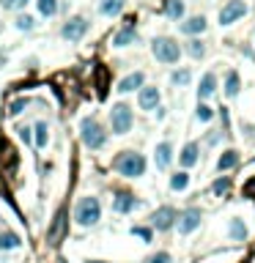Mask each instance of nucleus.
I'll return each instance as SVG.
<instances>
[{"label":"nucleus","instance_id":"0eeeda50","mask_svg":"<svg viewBox=\"0 0 255 263\" xmlns=\"http://www.w3.org/2000/svg\"><path fill=\"white\" fill-rule=\"evenodd\" d=\"M176 225H179V211L173 209V206H159V209L151 214V228L154 230L167 233V230H173Z\"/></svg>","mask_w":255,"mask_h":263},{"label":"nucleus","instance_id":"20e7f679","mask_svg":"<svg viewBox=\"0 0 255 263\" xmlns=\"http://www.w3.org/2000/svg\"><path fill=\"white\" fill-rule=\"evenodd\" d=\"M151 52H154V58L159 63H165V66H176L181 60V44L173 36H156L154 42H151Z\"/></svg>","mask_w":255,"mask_h":263},{"label":"nucleus","instance_id":"4be33fe9","mask_svg":"<svg viewBox=\"0 0 255 263\" xmlns=\"http://www.w3.org/2000/svg\"><path fill=\"white\" fill-rule=\"evenodd\" d=\"M0 165H3V167H14V165H17V148H11V143L6 137H0Z\"/></svg>","mask_w":255,"mask_h":263},{"label":"nucleus","instance_id":"ddd939ff","mask_svg":"<svg viewBox=\"0 0 255 263\" xmlns=\"http://www.w3.org/2000/svg\"><path fill=\"white\" fill-rule=\"evenodd\" d=\"M138 42V25H134V17H129L124 22V28L113 36V47H129Z\"/></svg>","mask_w":255,"mask_h":263},{"label":"nucleus","instance_id":"bb28decb","mask_svg":"<svg viewBox=\"0 0 255 263\" xmlns=\"http://www.w3.org/2000/svg\"><path fill=\"white\" fill-rule=\"evenodd\" d=\"M170 189L173 192H184L189 189V170H176L170 175Z\"/></svg>","mask_w":255,"mask_h":263},{"label":"nucleus","instance_id":"5701e85b","mask_svg":"<svg viewBox=\"0 0 255 263\" xmlns=\"http://www.w3.org/2000/svg\"><path fill=\"white\" fill-rule=\"evenodd\" d=\"M33 146L36 148H47V143H50V124L47 121H36L33 124Z\"/></svg>","mask_w":255,"mask_h":263},{"label":"nucleus","instance_id":"79ce46f5","mask_svg":"<svg viewBox=\"0 0 255 263\" xmlns=\"http://www.w3.org/2000/svg\"><path fill=\"white\" fill-rule=\"evenodd\" d=\"M252 159H255V156H252Z\"/></svg>","mask_w":255,"mask_h":263},{"label":"nucleus","instance_id":"473e14b6","mask_svg":"<svg viewBox=\"0 0 255 263\" xmlns=\"http://www.w3.org/2000/svg\"><path fill=\"white\" fill-rule=\"evenodd\" d=\"M132 236H138L140 241L151 244V241H154V228H151V225H134L132 228Z\"/></svg>","mask_w":255,"mask_h":263},{"label":"nucleus","instance_id":"4c0bfd02","mask_svg":"<svg viewBox=\"0 0 255 263\" xmlns=\"http://www.w3.org/2000/svg\"><path fill=\"white\" fill-rule=\"evenodd\" d=\"M244 195H247V197H255V178H250V181L244 184Z\"/></svg>","mask_w":255,"mask_h":263},{"label":"nucleus","instance_id":"c756f323","mask_svg":"<svg viewBox=\"0 0 255 263\" xmlns=\"http://www.w3.org/2000/svg\"><path fill=\"white\" fill-rule=\"evenodd\" d=\"M107 83H110V71H107V69H99V71H96V96H99L102 102H105L107 93H110Z\"/></svg>","mask_w":255,"mask_h":263},{"label":"nucleus","instance_id":"393cba45","mask_svg":"<svg viewBox=\"0 0 255 263\" xmlns=\"http://www.w3.org/2000/svg\"><path fill=\"white\" fill-rule=\"evenodd\" d=\"M126 0H99V14L102 17H118L124 11Z\"/></svg>","mask_w":255,"mask_h":263},{"label":"nucleus","instance_id":"c85d7f7f","mask_svg":"<svg viewBox=\"0 0 255 263\" xmlns=\"http://www.w3.org/2000/svg\"><path fill=\"white\" fill-rule=\"evenodd\" d=\"M189 79H192V69H189V66H181V69H176L170 74V83L176 85V88H187Z\"/></svg>","mask_w":255,"mask_h":263},{"label":"nucleus","instance_id":"f704fd0d","mask_svg":"<svg viewBox=\"0 0 255 263\" xmlns=\"http://www.w3.org/2000/svg\"><path fill=\"white\" fill-rule=\"evenodd\" d=\"M28 105H30V96H17V99L9 105V115H22Z\"/></svg>","mask_w":255,"mask_h":263},{"label":"nucleus","instance_id":"7ed1b4c3","mask_svg":"<svg viewBox=\"0 0 255 263\" xmlns=\"http://www.w3.org/2000/svg\"><path fill=\"white\" fill-rule=\"evenodd\" d=\"M99 219H102V203H99V197H93V195L80 197L77 206H74V222H77V225L80 228H93Z\"/></svg>","mask_w":255,"mask_h":263},{"label":"nucleus","instance_id":"cd10ccee","mask_svg":"<svg viewBox=\"0 0 255 263\" xmlns=\"http://www.w3.org/2000/svg\"><path fill=\"white\" fill-rule=\"evenodd\" d=\"M184 50H187V55H189L192 60H201L203 55H206V42H201L198 36H192V38L187 42V47H184Z\"/></svg>","mask_w":255,"mask_h":263},{"label":"nucleus","instance_id":"f257e3e1","mask_svg":"<svg viewBox=\"0 0 255 263\" xmlns=\"http://www.w3.org/2000/svg\"><path fill=\"white\" fill-rule=\"evenodd\" d=\"M146 156L138 154V151H118L113 159V170L124 178H140L146 173Z\"/></svg>","mask_w":255,"mask_h":263},{"label":"nucleus","instance_id":"b1692460","mask_svg":"<svg viewBox=\"0 0 255 263\" xmlns=\"http://www.w3.org/2000/svg\"><path fill=\"white\" fill-rule=\"evenodd\" d=\"M19 247H22V238L14 230H3L0 233V252H11V250H19Z\"/></svg>","mask_w":255,"mask_h":263},{"label":"nucleus","instance_id":"c9c22d12","mask_svg":"<svg viewBox=\"0 0 255 263\" xmlns=\"http://www.w3.org/2000/svg\"><path fill=\"white\" fill-rule=\"evenodd\" d=\"M30 0H0V6H3L6 11H22Z\"/></svg>","mask_w":255,"mask_h":263},{"label":"nucleus","instance_id":"58836bf2","mask_svg":"<svg viewBox=\"0 0 255 263\" xmlns=\"http://www.w3.org/2000/svg\"><path fill=\"white\" fill-rule=\"evenodd\" d=\"M17 132H19V137L25 140V143H33V137H30V129H28V126H19Z\"/></svg>","mask_w":255,"mask_h":263},{"label":"nucleus","instance_id":"6e6552de","mask_svg":"<svg viewBox=\"0 0 255 263\" xmlns=\"http://www.w3.org/2000/svg\"><path fill=\"white\" fill-rule=\"evenodd\" d=\"M242 17H247V3L244 0H228L220 11V25L228 28V25H233V22H239Z\"/></svg>","mask_w":255,"mask_h":263},{"label":"nucleus","instance_id":"ea45409f","mask_svg":"<svg viewBox=\"0 0 255 263\" xmlns=\"http://www.w3.org/2000/svg\"><path fill=\"white\" fill-rule=\"evenodd\" d=\"M3 66H6V55L0 52V69H3Z\"/></svg>","mask_w":255,"mask_h":263},{"label":"nucleus","instance_id":"1a4fd4ad","mask_svg":"<svg viewBox=\"0 0 255 263\" xmlns=\"http://www.w3.org/2000/svg\"><path fill=\"white\" fill-rule=\"evenodd\" d=\"M201 219H203L201 209H187V211L179 214V225H176V230H179L181 236H189V233H195V230L201 228Z\"/></svg>","mask_w":255,"mask_h":263},{"label":"nucleus","instance_id":"a19ab883","mask_svg":"<svg viewBox=\"0 0 255 263\" xmlns=\"http://www.w3.org/2000/svg\"><path fill=\"white\" fill-rule=\"evenodd\" d=\"M85 263H107V260H93V258H91V260H85Z\"/></svg>","mask_w":255,"mask_h":263},{"label":"nucleus","instance_id":"39448f33","mask_svg":"<svg viewBox=\"0 0 255 263\" xmlns=\"http://www.w3.org/2000/svg\"><path fill=\"white\" fill-rule=\"evenodd\" d=\"M110 129H113V134H129L134 129V110L126 102H118L110 110Z\"/></svg>","mask_w":255,"mask_h":263},{"label":"nucleus","instance_id":"412c9836","mask_svg":"<svg viewBox=\"0 0 255 263\" xmlns=\"http://www.w3.org/2000/svg\"><path fill=\"white\" fill-rule=\"evenodd\" d=\"M162 14L167 19H184V0H162Z\"/></svg>","mask_w":255,"mask_h":263},{"label":"nucleus","instance_id":"9b49d317","mask_svg":"<svg viewBox=\"0 0 255 263\" xmlns=\"http://www.w3.org/2000/svg\"><path fill=\"white\" fill-rule=\"evenodd\" d=\"M198 159H201V143H195V140L184 143V148H181V154H179L181 170H192L198 165Z\"/></svg>","mask_w":255,"mask_h":263},{"label":"nucleus","instance_id":"2f4dec72","mask_svg":"<svg viewBox=\"0 0 255 263\" xmlns=\"http://www.w3.org/2000/svg\"><path fill=\"white\" fill-rule=\"evenodd\" d=\"M14 28L22 30V33H30V30L36 28V17H30V14H19V17L14 19Z\"/></svg>","mask_w":255,"mask_h":263},{"label":"nucleus","instance_id":"dca6fc26","mask_svg":"<svg viewBox=\"0 0 255 263\" xmlns=\"http://www.w3.org/2000/svg\"><path fill=\"white\" fill-rule=\"evenodd\" d=\"M143 85H146V74H143V71H132V74H126L121 83H118V91L121 93H134V91H140Z\"/></svg>","mask_w":255,"mask_h":263},{"label":"nucleus","instance_id":"4468645a","mask_svg":"<svg viewBox=\"0 0 255 263\" xmlns=\"http://www.w3.org/2000/svg\"><path fill=\"white\" fill-rule=\"evenodd\" d=\"M222 93H225V99H236L239 93H242V74H239L236 69H228V71H225V83H222Z\"/></svg>","mask_w":255,"mask_h":263},{"label":"nucleus","instance_id":"f8f14e48","mask_svg":"<svg viewBox=\"0 0 255 263\" xmlns=\"http://www.w3.org/2000/svg\"><path fill=\"white\" fill-rule=\"evenodd\" d=\"M179 28H181V33H184V36L192 38V36H201V33L209 30V19H206L203 14H195V17H189V19H181Z\"/></svg>","mask_w":255,"mask_h":263},{"label":"nucleus","instance_id":"9d476101","mask_svg":"<svg viewBox=\"0 0 255 263\" xmlns=\"http://www.w3.org/2000/svg\"><path fill=\"white\" fill-rule=\"evenodd\" d=\"M159 99H162V93H159L156 85H146L138 91V107L140 110H159Z\"/></svg>","mask_w":255,"mask_h":263},{"label":"nucleus","instance_id":"2eb2a0df","mask_svg":"<svg viewBox=\"0 0 255 263\" xmlns=\"http://www.w3.org/2000/svg\"><path fill=\"white\" fill-rule=\"evenodd\" d=\"M214 93H217V74H214V71H206L201 77V85H198V99L209 102Z\"/></svg>","mask_w":255,"mask_h":263},{"label":"nucleus","instance_id":"423d86ee","mask_svg":"<svg viewBox=\"0 0 255 263\" xmlns=\"http://www.w3.org/2000/svg\"><path fill=\"white\" fill-rule=\"evenodd\" d=\"M88 28H91V22L85 17H69L61 25V38L69 44H80L85 38V33H88Z\"/></svg>","mask_w":255,"mask_h":263},{"label":"nucleus","instance_id":"72a5a7b5","mask_svg":"<svg viewBox=\"0 0 255 263\" xmlns=\"http://www.w3.org/2000/svg\"><path fill=\"white\" fill-rule=\"evenodd\" d=\"M195 118L201 124H209L211 118H214V110H211V105H206V102H201V105L195 107Z\"/></svg>","mask_w":255,"mask_h":263},{"label":"nucleus","instance_id":"f3484780","mask_svg":"<svg viewBox=\"0 0 255 263\" xmlns=\"http://www.w3.org/2000/svg\"><path fill=\"white\" fill-rule=\"evenodd\" d=\"M140 206V200L134 197L132 192H118L115 195V200H113V209H115V214H129V211H134Z\"/></svg>","mask_w":255,"mask_h":263},{"label":"nucleus","instance_id":"f03ea898","mask_svg":"<svg viewBox=\"0 0 255 263\" xmlns=\"http://www.w3.org/2000/svg\"><path fill=\"white\" fill-rule=\"evenodd\" d=\"M80 137H83L85 148H91V151H102L107 146L105 126H102L99 118H93V115H85L83 121H80Z\"/></svg>","mask_w":255,"mask_h":263},{"label":"nucleus","instance_id":"6ab92c4d","mask_svg":"<svg viewBox=\"0 0 255 263\" xmlns=\"http://www.w3.org/2000/svg\"><path fill=\"white\" fill-rule=\"evenodd\" d=\"M170 162H173V146H170V140H165L156 146V167L165 173L170 167Z\"/></svg>","mask_w":255,"mask_h":263},{"label":"nucleus","instance_id":"a211bd4d","mask_svg":"<svg viewBox=\"0 0 255 263\" xmlns=\"http://www.w3.org/2000/svg\"><path fill=\"white\" fill-rule=\"evenodd\" d=\"M247 236H250V230H247V225H244V219L242 217H233L228 222V238L230 241H247Z\"/></svg>","mask_w":255,"mask_h":263},{"label":"nucleus","instance_id":"a878e982","mask_svg":"<svg viewBox=\"0 0 255 263\" xmlns=\"http://www.w3.org/2000/svg\"><path fill=\"white\" fill-rule=\"evenodd\" d=\"M230 189H233V178H230V175H220L217 181H211V195H214V197L228 195Z\"/></svg>","mask_w":255,"mask_h":263},{"label":"nucleus","instance_id":"7c9ffc66","mask_svg":"<svg viewBox=\"0 0 255 263\" xmlns=\"http://www.w3.org/2000/svg\"><path fill=\"white\" fill-rule=\"evenodd\" d=\"M36 9L42 17H55L58 14V0H36Z\"/></svg>","mask_w":255,"mask_h":263},{"label":"nucleus","instance_id":"e433bc0d","mask_svg":"<svg viewBox=\"0 0 255 263\" xmlns=\"http://www.w3.org/2000/svg\"><path fill=\"white\" fill-rule=\"evenodd\" d=\"M143 263H173V258H170V252H154V255H148Z\"/></svg>","mask_w":255,"mask_h":263},{"label":"nucleus","instance_id":"aec40b11","mask_svg":"<svg viewBox=\"0 0 255 263\" xmlns=\"http://www.w3.org/2000/svg\"><path fill=\"white\" fill-rule=\"evenodd\" d=\"M233 167H239V151L236 148H225L217 159V170L225 173V170H233Z\"/></svg>","mask_w":255,"mask_h":263}]
</instances>
